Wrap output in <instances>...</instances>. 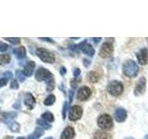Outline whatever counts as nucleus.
I'll return each instance as SVG.
<instances>
[{"mask_svg": "<svg viewBox=\"0 0 148 139\" xmlns=\"http://www.w3.org/2000/svg\"><path fill=\"white\" fill-rule=\"evenodd\" d=\"M34 68H35V62L34 61L27 62V64L24 66V68H23L22 73L24 74L26 77H30L32 75V73H34Z\"/></svg>", "mask_w": 148, "mask_h": 139, "instance_id": "14", "label": "nucleus"}, {"mask_svg": "<svg viewBox=\"0 0 148 139\" xmlns=\"http://www.w3.org/2000/svg\"><path fill=\"white\" fill-rule=\"evenodd\" d=\"M97 124H98V126L100 128L108 130L113 126V120L109 115L103 114L98 118V120H97Z\"/></svg>", "mask_w": 148, "mask_h": 139, "instance_id": "5", "label": "nucleus"}, {"mask_svg": "<svg viewBox=\"0 0 148 139\" xmlns=\"http://www.w3.org/2000/svg\"><path fill=\"white\" fill-rule=\"evenodd\" d=\"M138 62L141 65H145L148 63V49L146 47L141 48L136 53Z\"/></svg>", "mask_w": 148, "mask_h": 139, "instance_id": "9", "label": "nucleus"}, {"mask_svg": "<svg viewBox=\"0 0 148 139\" xmlns=\"http://www.w3.org/2000/svg\"><path fill=\"white\" fill-rule=\"evenodd\" d=\"M4 40L8 41L12 45H18L21 43V38H18V37H16V38H14V37H4Z\"/></svg>", "mask_w": 148, "mask_h": 139, "instance_id": "26", "label": "nucleus"}, {"mask_svg": "<svg viewBox=\"0 0 148 139\" xmlns=\"http://www.w3.org/2000/svg\"><path fill=\"white\" fill-rule=\"evenodd\" d=\"M36 123L39 125V127L43 128L44 130H45V129H50V128H51V125L48 124V122H45V120H44L43 119L37 120H36Z\"/></svg>", "mask_w": 148, "mask_h": 139, "instance_id": "24", "label": "nucleus"}, {"mask_svg": "<svg viewBox=\"0 0 148 139\" xmlns=\"http://www.w3.org/2000/svg\"><path fill=\"white\" fill-rule=\"evenodd\" d=\"M42 119L47 122H53L55 120L54 115L51 112H49V111H46V112H44L42 114Z\"/></svg>", "mask_w": 148, "mask_h": 139, "instance_id": "20", "label": "nucleus"}, {"mask_svg": "<svg viewBox=\"0 0 148 139\" xmlns=\"http://www.w3.org/2000/svg\"><path fill=\"white\" fill-rule=\"evenodd\" d=\"M113 53V45L111 43H108L106 42L101 46V49L99 51V56L101 58H108L111 56Z\"/></svg>", "mask_w": 148, "mask_h": 139, "instance_id": "7", "label": "nucleus"}, {"mask_svg": "<svg viewBox=\"0 0 148 139\" xmlns=\"http://www.w3.org/2000/svg\"><path fill=\"white\" fill-rule=\"evenodd\" d=\"M39 39L43 40V41H45V42H49V43H54V40L51 39V38H46V37H40Z\"/></svg>", "mask_w": 148, "mask_h": 139, "instance_id": "35", "label": "nucleus"}, {"mask_svg": "<svg viewBox=\"0 0 148 139\" xmlns=\"http://www.w3.org/2000/svg\"><path fill=\"white\" fill-rule=\"evenodd\" d=\"M123 73L129 78H134L137 76V74L139 72V67L138 65L135 63V61H133L132 59L126 60L123 64L122 67Z\"/></svg>", "mask_w": 148, "mask_h": 139, "instance_id": "1", "label": "nucleus"}, {"mask_svg": "<svg viewBox=\"0 0 148 139\" xmlns=\"http://www.w3.org/2000/svg\"><path fill=\"white\" fill-rule=\"evenodd\" d=\"M17 116L16 112H8V113H3V122L8 124L9 122H11L13 119H15Z\"/></svg>", "mask_w": 148, "mask_h": 139, "instance_id": "19", "label": "nucleus"}, {"mask_svg": "<svg viewBox=\"0 0 148 139\" xmlns=\"http://www.w3.org/2000/svg\"><path fill=\"white\" fill-rule=\"evenodd\" d=\"M75 136V131L71 126H68L64 129L62 132L61 136H60V139H72Z\"/></svg>", "mask_w": 148, "mask_h": 139, "instance_id": "15", "label": "nucleus"}, {"mask_svg": "<svg viewBox=\"0 0 148 139\" xmlns=\"http://www.w3.org/2000/svg\"><path fill=\"white\" fill-rule=\"evenodd\" d=\"M13 53L15 54L18 59H24L26 58V49L24 46H18L17 48H14Z\"/></svg>", "mask_w": 148, "mask_h": 139, "instance_id": "16", "label": "nucleus"}, {"mask_svg": "<svg viewBox=\"0 0 148 139\" xmlns=\"http://www.w3.org/2000/svg\"><path fill=\"white\" fill-rule=\"evenodd\" d=\"M91 95H92V91L90 88L87 86H83V87L80 88V90L78 91L77 98L81 101H83V100H86L89 98Z\"/></svg>", "mask_w": 148, "mask_h": 139, "instance_id": "11", "label": "nucleus"}, {"mask_svg": "<svg viewBox=\"0 0 148 139\" xmlns=\"http://www.w3.org/2000/svg\"><path fill=\"white\" fill-rule=\"evenodd\" d=\"M16 77L18 78V80L20 81V82H21V83H22V82H24V81H25V79H26V78H25L26 76L22 73V71H21H21H17V72H16Z\"/></svg>", "mask_w": 148, "mask_h": 139, "instance_id": "28", "label": "nucleus"}, {"mask_svg": "<svg viewBox=\"0 0 148 139\" xmlns=\"http://www.w3.org/2000/svg\"><path fill=\"white\" fill-rule=\"evenodd\" d=\"M146 87V80L145 77H141L139 79V81L137 82L135 88H134V95L135 96H140L143 94L145 91Z\"/></svg>", "mask_w": 148, "mask_h": 139, "instance_id": "8", "label": "nucleus"}, {"mask_svg": "<svg viewBox=\"0 0 148 139\" xmlns=\"http://www.w3.org/2000/svg\"><path fill=\"white\" fill-rule=\"evenodd\" d=\"M83 62H84V65H85V67H88V66H89V63H90V61H89V60L83 59Z\"/></svg>", "mask_w": 148, "mask_h": 139, "instance_id": "38", "label": "nucleus"}, {"mask_svg": "<svg viewBox=\"0 0 148 139\" xmlns=\"http://www.w3.org/2000/svg\"><path fill=\"white\" fill-rule=\"evenodd\" d=\"M66 72H67L66 68H65V67H61V69H60V74H61V75H65V74H66Z\"/></svg>", "mask_w": 148, "mask_h": 139, "instance_id": "36", "label": "nucleus"}, {"mask_svg": "<svg viewBox=\"0 0 148 139\" xmlns=\"http://www.w3.org/2000/svg\"><path fill=\"white\" fill-rule=\"evenodd\" d=\"M78 47L82 51V52H83L88 56H91L92 57V56L95 55V48L92 47L89 43H87V41L82 42V43L78 45Z\"/></svg>", "mask_w": 148, "mask_h": 139, "instance_id": "10", "label": "nucleus"}, {"mask_svg": "<svg viewBox=\"0 0 148 139\" xmlns=\"http://www.w3.org/2000/svg\"><path fill=\"white\" fill-rule=\"evenodd\" d=\"M17 139H26L25 137H18Z\"/></svg>", "mask_w": 148, "mask_h": 139, "instance_id": "44", "label": "nucleus"}, {"mask_svg": "<svg viewBox=\"0 0 148 139\" xmlns=\"http://www.w3.org/2000/svg\"><path fill=\"white\" fill-rule=\"evenodd\" d=\"M45 133V131H44V129L43 128H36L34 130V132L31 133L29 136H28V139H39L43 134Z\"/></svg>", "mask_w": 148, "mask_h": 139, "instance_id": "17", "label": "nucleus"}, {"mask_svg": "<svg viewBox=\"0 0 148 139\" xmlns=\"http://www.w3.org/2000/svg\"><path fill=\"white\" fill-rule=\"evenodd\" d=\"M123 89V85L119 81H111L108 85V92L114 96H119L121 95Z\"/></svg>", "mask_w": 148, "mask_h": 139, "instance_id": "2", "label": "nucleus"}, {"mask_svg": "<svg viewBox=\"0 0 148 139\" xmlns=\"http://www.w3.org/2000/svg\"><path fill=\"white\" fill-rule=\"evenodd\" d=\"M4 139H12V136H5V138Z\"/></svg>", "mask_w": 148, "mask_h": 139, "instance_id": "40", "label": "nucleus"}, {"mask_svg": "<svg viewBox=\"0 0 148 139\" xmlns=\"http://www.w3.org/2000/svg\"><path fill=\"white\" fill-rule=\"evenodd\" d=\"M87 78H88V80H89L90 82H92V83H96L97 81L99 80V75L95 72H91L88 73Z\"/></svg>", "mask_w": 148, "mask_h": 139, "instance_id": "22", "label": "nucleus"}, {"mask_svg": "<svg viewBox=\"0 0 148 139\" xmlns=\"http://www.w3.org/2000/svg\"><path fill=\"white\" fill-rule=\"evenodd\" d=\"M80 73H81V71H80V69H74V72H73V75L74 77H78L79 75H80Z\"/></svg>", "mask_w": 148, "mask_h": 139, "instance_id": "34", "label": "nucleus"}, {"mask_svg": "<svg viewBox=\"0 0 148 139\" xmlns=\"http://www.w3.org/2000/svg\"><path fill=\"white\" fill-rule=\"evenodd\" d=\"M143 139H148V134H147V136H145V137H143Z\"/></svg>", "mask_w": 148, "mask_h": 139, "instance_id": "42", "label": "nucleus"}, {"mask_svg": "<svg viewBox=\"0 0 148 139\" xmlns=\"http://www.w3.org/2000/svg\"><path fill=\"white\" fill-rule=\"evenodd\" d=\"M82 115V109L80 106H72L69 112V119L72 122L80 120Z\"/></svg>", "mask_w": 148, "mask_h": 139, "instance_id": "6", "label": "nucleus"}, {"mask_svg": "<svg viewBox=\"0 0 148 139\" xmlns=\"http://www.w3.org/2000/svg\"><path fill=\"white\" fill-rule=\"evenodd\" d=\"M72 96H73V90L69 91V102L72 101Z\"/></svg>", "mask_w": 148, "mask_h": 139, "instance_id": "37", "label": "nucleus"}, {"mask_svg": "<svg viewBox=\"0 0 148 139\" xmlns=\"http://www.w3.org/2000/svg\"><path fill=\"white\" fill-rule=\"evenodd\" d=\"M23 103H24V105L29 109H32L36 104V100L34 98V96H32L31 93H26V95L24 96V100H23Z\"/></svg>", "mask_w": 148, "mask_h": 139, "instance_id": "13", "label": "nucleus"}, {"mask_svg": "<svg viewBox=\"0 0 148 139\" xmlns=\"http://www.w3.org/2000/svg\"><path fill=\"white\" fill-rule=\"evenodd\" d=\"M10 88H11V89H18V83L17 80H13L10 83Z\"/></svg>", "mask_w": 148, "mask_h": 139, "instance_id": "32", "label": "nucleus"}, {"mask_svg": "<svg viewBox=\"0 0 148 139\" xmlns=\"http://www.w3.org/2000/svg\"><path fill=\"white\" fill-rule=\"evenodd\" d=\"M114 118L118 122H124L127 118V111L123 108H118L115 110L114 113Z\"/></svg>", "mask_w": 148, "mask_h": 139, "instance_id": "12", "label": "nucleus"}, {"mask_svg": "<svg viewBox=\"0 0 148 139\" xmlns=\"http://www.w3.org/2000/svg\"><path fill=\"white\" fill-rule=\"evenodd\" d=\"M54 88H55V82H54V78H52L49 81L46 82V91L51 92L54 90Z\"/></svg>", "mask_w": 148, "mask_h": 139, "instance_id": "27", "label": "nucleus"}, {"mask_svg": "<svg viewBox=\"0 0 148 139\" xmlns=\"http://www.w3.org/2000/svg\"><path fill=\"white\" fill-rule=\"evenodd\" d=\"M45 139H53V137H51V136H49V137H46V138H45Z\"/></svg>", "mask_w": 148, "mask_h": 139, "instance_id": "43", "label": "nucleus"}, {"mask_svg": "<svg viewBox=\"0 0 148 139\" xmlns=\"http://www.w3.org/2000/svg\"><path fill=\"white\" fill-rule=\"evenodd\" d=\"M8 82V80L7 78H5V77L0 78V88H1V87H4L5 85H7Z\"/></svg>", "mask_w": 148, "mask_h": 139, "instance_id": "31", "label": "nucleus"}, {"mask_svg": "<svg viewBox=\"0 0 148 139\" xmlns=\"http://www.w3.org/2000/svg\"><path fill=\"white\" fill-rule=\"evenodd\" d=\"M56 102V96L54 95H49L44 101V104L45 106H52Z\"/></svg>", "mask_w": 148, "mask_h": 139, "instance_id": "25", "label": "nucleus"}, {"mask_svg": "<svg viewBox=\"0 0 148 139\" xmlns=\"http://www.w3.org/2000/svg\"><path fill=\"white\" fill-rule=\"evenodd\" d=\"M20 129H21V125L17 122H12L9 124V130L13 133H18L20 132Z\"/></svg>", "mask_w": 148, "mask_h": 139, "instance_id": "23", "label": "nucleus"}, {"mask_svg": "<svg viewBox=\"0 0 148 139\" xmlns=\"http://www.w3.org/2000/svg\"><path fill=\"white\" fill-rule=\"evenodd\" d=\"M68 107H69V103H68V102H65L64 105H63V110H62L63 119L66 118V115H67V110H68Z\"/></svg>", "mask_w": 148, "mask_h": 139, "instance_id": "29", "label": "nucleus"}, {"mask_svg": "<svg viewBox=\"0 0 148 139\" xmlns=\"http://www.w3.org/2000/svg\"><path fill=\"white\" fill-rule=\"evenodd\" d=\"M4 77H5V78H7L8 80V79H10V78L13 77V74H12L11 72H6L4 73Z\"/></svg>", "mask_w": 148, "mask_h": 139, "instance_id": "33", "label": "nucleus"}, {"mask_svg": "<svg viewBox=\"0 0 148 139\" xmlns=\"http://www.w3.org/2000/svg\"><path fill=\"white\" fill-rule=\"evenodd\" d=\"M94 40H95V43H99L100 40H101V38H94Z\"/></svg>", "mask_w": 148, "mask_h": 139, "instance_id": "39", "label": "nucleus"}, {"mask_svg": "<svg viewBox=\"0 0 148 139\" xmlns=\"http://www.w3.org/2000/svg\"><path fill=\"white\" fill-rule=\"evenodd\" d=\"M9 48V46L5 44V43H0V52H4V51H7Z\"/></svg>", "mask_w": 148, "mask_h": 139, "instance_id": "30", "label": "nucleus"}, {"mask_svg": "<svg viewBox=\"0 0 148 139\" xmlns=\"http://www.w3.org/2000/svg\"><path fill=\"white\" fill-rule=\"evenodd\" d=\"M36 55L38 56V58L42 60V61H44L45 63H53L55 61L54 54L43 47L36 49Z\"/></svg>", "mask_w": 148, "mask_h": 139, "instance_id": "3", "label": "nucleus"}, {"mask_svg": "<svg viewBox=\"0 0 148 139\" xmlns=\"http://www.w3.org/2000/svg\"><path fill=\"white\" fill-rule=\"evenodd\" d=\"M52 78H54L53 74L51 73L47 69L39 68L36 71V73H35L36 81H38V82H43V81L47 82V81H49L50 79H52Z\"/></svg>", "mask_w": 148, "mask_h": 139, "instance_id": "4", "label": "nucleus"}, {"mask_svg": "<svg viewBox=\"0 0 148 139\" xmlns=\"http://www.w3.org/2000/svg\"><path fill=\"white\" fill-rule=\"evenodd\" d=\"M124 139H134L133 137H126V138H124Z\"/></svg>", "mask_w": 148, "mask_h": 139, "instance_id": "41", "label": "nucleus"}, {"mask_svg": "<svg viewBox=\"0 0 148 139\" xmlns=\"http://www.w3.org/2000/svg\"><path fill=\"white\" fill-rule=\"evenodd\" d=\"M11 58L8 54H2L0 55V65H6L10 62Z\"/></svg>", "mask_w": 148, "mask_h": 139, "instance_id": "21", "label": "nucleus"}, {"mask_svg": "<svg viewBox=\"0 0 148 139\" xmlns=\"http://www.w3.org/2000/svg\"><path fill=\"white\" fill-rule=\"evenodd\" d=\"M95 139H111V134L104 132V131H97L94 134Z\"/></svg>", "mask_w": 148, "mask_h": 139, "instance_id": "18", "label": "nucleus"}]
</instances>
